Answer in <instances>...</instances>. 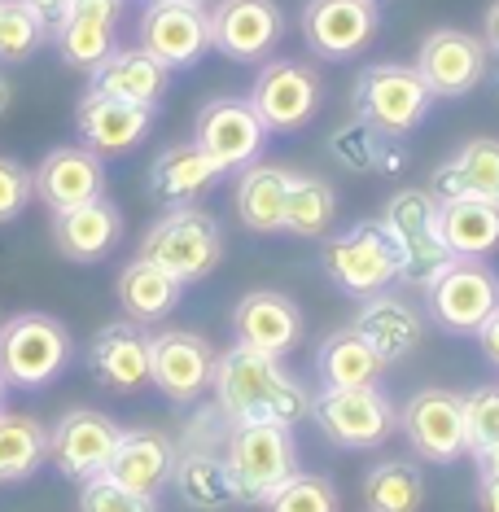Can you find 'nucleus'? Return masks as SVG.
<instances>
[{
  "label": "nucleus",
  "instance_id": "obj_1",
  "mask_svg": "<svg viewBox=\"0 0 499 512\" xmlns=\"http://www.w3.org/2000/svg\"><path fill=\"white\" fill-rule=\"evenodd\" d=\"M215 416L224 425H254L272 421L294 429L311 416V390L289 372L276 355L250 351V346H228L215 355Z\"/></svg>",
  "mask_w": 499,
  "mask_h": 512
},
{
  "label": "nucleus",
  "instance_id": "obj_2",
  "mask_svg": "<svg viewBox=\"0 0 499 512\" xmlns=\"http://www.w3.org/2000/svg\"><path fill=\"white\" fill-rule=\"evenodd\" d=\"M320 267L346 298H377L399 281L403 254L386 219H359L346 232H333L320 246Z\"/></svg>",
  "mask_w": 499,
  "mask_h": 512
},
{
  "label": "nucleus",
  "instance_id": "obj_3",
  "mask_svg": "<svg viewBox=\"0 0 499 512\" xmlns=\"http://www.w3.org/2000/svg\"><path fill=\"white\" fill-rule=\"evenodd\" d=\"M136 259L171 272L180 285L206 281L224 259V228L202 206H171L167 215L145 228Z\"/></svg>",
  "mask_w": 499,
  "mask_h": 512
},
{
  "label": "nucleus",
  "instance_id": "obj_4",
  "mask_svg": "<svg viewBox=\"0 0 499 512\" xmlns=\"http://www.w3.org/2000/svg\"><path fill=\"white\" fill-rule=\"evenodd\" d=\"M75 342L49 311H18L0 324V381L14 390H44L71 368Z\"/></svg>",
  "mask_w": 499,
  "mask_h": 512
},
{
  "label": "nucleus",
  "instance_id": "obj_5",
  "mask_svg": "<svg viewBox=\"0 0 499 512\" xmlns=\"http://www.w3.org/2000/svg\"><path fill=\"white\" fill-rule=\"evenodd\" d=\"M224 464L232 477V491H237V504H268L298 473L294 434H289V425H272V421L228 425Z\"/></svg>",
  "mask_w": 499,
  "mask_h": 512
},
{
  "label": "nucleus",
  "instance_id": "obj_6",
  "mask_svg": "<svg viewBox=\"0 0 499 512\" xmlns=\"http://www.w3.org/2000/svg\"><path fill=\"white\" fill-rule=\"evenodd\" d=\"M351 106H355V119L377 127V132L390 136V141H403V136H412L416 127L429 119L434 92H429V84L421 79L416 66L373 62L355 75Z\"/></svg>",
  "mask_w": 499,
  "mask_h": 512
},
{
  "label": "nucleus",
  "instance_id": "obj_7",
  "mask_svg": "<svg viewBox=\"0 0 499 512\" xmlns=\"http://www.w3.org/2000/svg\"><path fill=\"white\" fill-rule=\"evenodd\" d=\"M381 219H386V228L394 232L399 254H403L399 285L421 289L425 294V289L451 267V259H456L443 241V228H438V197L429 189H399L386 202Z\"/></svg>",
  "mask_w": 499,
  "mask_h": 512
},
{
  "label": "nucleus",
  "instance_id": "obj_8",
  "mask_svg": "<svg viewBox=\"0 0 499 512\" xmlns=\"http://www.w3.org/2000/svg\"><path fill=\"white\" fill-rule=\"evenodd\" d=\"M311 421L333 447L364 451L381 447L399 429V407L381 386H355V390H329L311 394Z\"/></svg>",
  "mask_w": 499,
  "mask_h": 512
},
{
  "label": "nucleus",
  "instance_id": "obj_9",
  "mask_svg": "<svg viewBox=\"0 0 499 512\" xmlns=\"http://www.w3.org/2000/svg\"><path fill=\"white\" fill-rule=\"evenodd\" d=\"M399 434L408 447L429 464H456L469 456V412H464V394L447 386L412 390L408 403L399 407Z\"/></svg>",
  "mask_w": 499,
  "mask_h": 512
},
{
  "label": "nucleus",
  "instance_id": "obj_10",
  "mask_svg": "<svg viewBox=\"0 0 499 512\" xmlns=\"http://www.w3.org/2000/svg\"><path fill=\"white\" fill-rule=\"evenodd\" d=\"M425 311L443 333L473 337L499 311V276L486 259H451V267L425 289Z\"/></svg>",
  "mask_w": 499,
  "mask_h": 512
},
{
  "label": "nucleus",
  "instance_id": "obj_11",
  "mask_svg": "<svg viewBox=\"0 0 499 512\" xmlns=\"http://www.w3.org/2000/svg\"><path fill=\"white\" fill-rule=\"evenodd\" d=\"M250 106L259 110V119L268 123V132L294 136V132H303V127L316 123V114L324 106V84L307 62L272 57V62H263V71L254 75Z\"/></svg>",
  "mask_w": 499,
  "mask_h": 512
},
{
  "label": "nucleus",
  "instance_id": "obj_12",
  "mask_svg": "<svg viewBox=\"0 0 499 512\" xmlns=\"http://www.w3.org/2000/svg\"><path fill=\"white\" fill-rule=\"evenodd\" d=\"M136 36H141V49L154 53L167 71H189L215 49L211 9L189 5V0H145Z\"/></svg>",
  "mask_w": 499,
  "mask_h": 512
},
{
  "label": "nucleus",
  "instance_id": "obj_13",
  "mask_svg": "<svg viewBox=\"0 0 499 512\" xmlns=\"http://www.w3.org/2000/svg\"><path fill=\"white\" fill-rule=\"evenodd\" d=\"M193 141L202 145L228 176V171H246L250 162L263 158L268 123L259 119V110L250 106V97H215L197 110Z\"/></svg>",
  "mask_w": 499,
  "mask_h": 512
},
{
  "label": "nucleus",
  "instance_id": "obj_14",
  "mask_svg": "<svg viewBox=\"0 0 499 512\" xmlns=\"http://www.w3.org/2000/svg\"><path fill=\"white\" fill-rule=\"evenodd\" d=\"M119 438H123V429L106 412H97V407H71L49 429V464L57 469V477L88 482V477H101L110 469Z\"/></svg>",
  "mask_w": 499,
  "mask_h": 512
},
{
  "label": "nucleus",
  "instance_id": "obj_15",
  "mask_svg": "<svg viewBox=\"0 0 499 512\" xmlns=\"http://www.w3.org/2000/svg\"><path fill=\"white\" fill-rule=\"evenodd\" d=\"M307 49L324 62H351L381 31V9L373 0H307L298 14Z\"/></svg>",
  "mask_w": 499,
  "mask_h": 512
},
{
  "label": "nucleus",
  "instance_id": "obj_16",
  "mask_svg": "<svg viewBox=\"0 0 499 512\" xmlns=\"http://www.w3.org/2000/svg\"><path fill=\"white\" fill-rule=\"evenodd\" d=\"M215 381V346L202 333L167 329L154 333V364H149V386L176 407H193L211 394Z\"/></svg>",
  "mask_w": 499,
  "mask_h": 512
},
{
  "label": "nucleus",
  "instance_id": "obj_17",
  "mask_svg": "<svg viewBox=\"0 0 499 512\" xmlns=\"http://www.w3.org/2000/svg\"><path fill=\"white\" fill-rule=\"evenodd\" d=\"M416 71L429 84L434 97H469L473 88L491 71V49H486L482 36H469L460 27H438L421 40V53H416Z\"/></svg>",
  "mask_w": 499,
  "mask_h": 512
},
{
  "label": "nucleus",
  "instance_id": "obj_18",
  "mask_svg": "<svg viewBox=\"0 0 499 512\" xmlns=\"http://www.w3.org/2000/svg\"><path fill=\"white\" fill-rule=\"evenodd\" d=\"M232 337H237V346L285 359L307 337V316L281 289H250L232 307Z\"/></svg>",
  "mask_w": 499,
  "mask_h": 512
},
{
  "label": "nucleus",
  "instance_id": "obj_19",
  "mask_svg": "<svg viewBox=\"0 0 499 512\" xmlns=\"http://www.w3.org/2000/svg\"><path fill=\"white\" fill-rule=\"evenodd\" d=\"M285 36V14L276 0H215L211 44L232 62H263Z\"/></svg>",
  "mask_w": 499,
  "mask_h": 512
},
{
  "label": "nucleus",
  "instance_id": "obj_20",
  "mask_svg": "<svg viewBox=\"0 0 499 512\" xmlns=\"http://www.w3.org/2000/svg\"><path fill=\"white\" fill-rule=\"evenodd\" d=\"M149 364H154V337L136 320H114L97 329L88 346V368L97 386L110 394H136L149 386Z\"/></svg>",
  "mask_w": 499,
  "mask_h": 512
},
{
  "label": "nucleus",
  "instance_id": "obj_21",
  "mask_svg": "<svg viewBox=\"0 0 499 512\" xmlns=\"http://www.w3.org/2000/svg\"><path fill=\"white\" fill-rule=\"evenodd\" d=\"M36 197L53 215L97 202V197H106V162L88 145H57L36 167Z\"/></svg>",
  "mask_w": 499,
  "mask_h": 512
},
{
  "label": "nucleus",
  "instance_id": "obj_22",
  "mask_svg": "<svg viewBox=\"0 0 499 512\" xmlns=\"http://www.w3.org/2000/svg\"><path fill=\"white\" fill-rule=\"evenodd\" d=\"M123 0H71L53 18L57 57L75 71H92L114 53V31H119Z\"/></svg>",
  "mask_w": 499,
  "mask_h": 512
},
{
  "label": "nucleus",
  "instance_id": "obj_23",
  "mask_svg": "<svg viewBox=\"0 0 499 512\" xmlns=\"http://www.w3.org/2000/svg\"><path fill=\"white\" fill-rule=\"evenodd\" d=\"M206 425H193L189 438L176 447V473H171V486H176L180 504L193 512H224L228 504H237V491H232V477L224 464V451L206 447Z\"/></svg>",
  "mask_w": 499,
  "mask_h": 512
},
{
  "label": "nucleus",
  "instance_id": "obj_24",
  "mask_svg": "<svg viewBox=\"0 0 499 512\" xmlns=\"http://www.w3.org/2000/svg\"><path fill=\"white\" fill-rule=\"evenodd\" d=\"M75 127L92 154L114 158V154H132V149L145 141L149 127H154V110L88 88L84 101L75 106Z\"/></svg>",
  "mask_w": 499,
  "mask_h": 512
},
{
  "label": "nucleus",
  "instance_id": "obj_25",
  "mask_svg": "<svg viewBox=\"0 0 499 512\" xmlns=\"http://www.w3.org/2000/svg\"><path fill=\"white\" fill-rule=\"evenodd\" d=\"M355 329L368 337V346L381 355V364H403V359L416 355V346L425 342V316L403 302L399 294H377V298H364L359 302V316H355Z\"/></svg>",
  "mask_w": 499,
  "mask_h": 512
},
{
  "label": "nucleus",
  "instance_id": "obj_26",
  "mask_svg": "<svg viewBox=\"0 0 499 512\" xmlns=\"http://www.w3.org/2000/svg\"><path fill=\"white\" fill-rule=\"evenodd\" d=\"M176 473V442H171L162 429H123L119 451H114L106 477H114L127 491L158 499V491L171 482Z\"/></svg>",
  "mask_w": 499,
  "mask_h": 512
},
{
  "label": "nucleus",
  "instance_id": "obj_27",
  "mask_svg": "<svg viewBox=\"0 0 499 512\" xmlns=\"http://www.w3.org/2000/svg\"><path fill=\"white\" fill-rule=\"evenodd\" d=\"M88 75H92V92H106V97L132 101V106H145V110H158V101L171 88V71L154 53H145L141 44L136 49H114Z\"/></svg>",
  "mask_w": 499,
  "mask_h": 512
},
{
  "label": "nucleus",
  "instance_id": "obj_28",
  "mask_svg": "<svg viewBox=\"0 0 499 512\" xmlns=\"http://www.w3.org/2000/svg\"><path fill=\"white\" fill-rule=\"evenodd\" d=\"M119 237H123V215L110 197H97V202L75 206V211L53 219V246L71 263L110 259V250L119 246Z\"/></svg>",
  "mask_w": 499,
  "mask_h": 512
},
{
  "label": "nucleus",
  "instance_id": "obj_29",
  "mask_svg": "<svg viewBox=\"0 0 499 512\" xmlns=\"http://www.w3.org/2000/svg\"><path fill=\"white\" fill-rule=\"evenodd\" d=\"M224 176V167L206 154L197 141L167 145L149 167V193L167 206H193L206 189H215V180Z\"/></svg>",
  "mask_w": 499,
  "mask_h": 512
},
{
  "label": "nucleus",
  "instance_id": "obj_30",
  "mask_svg": "<svg viewBox=\"0 0 499 512\" xmlns=\"http://www.w3.org/2000/svg\"><path fill=\"white\" fill-rule=\"evenodd\" d=\"M429 193L438 202H456V197H486L499 202V141L495 136H473L434 171Z\"/></svg>",
  "mask_w": 499,
  "mask_h": 512
},
{
  "label": "nucleus",
  "instance_id": "obj_31",
  "mask_svg": "<svg viewBox=\"0 0 499 512\" xmlns=\"http://www.w3.org/2000/svg\"><path fill=\"white\" fill-rule=\"evenodd\" d=\"M289 176L294 171L281 162H250L237 180V219L259 237H276L285 232V193H289Z\"/></svg>",
  "mask_w": 499,
  "mask_h": 512
},
{
  "label": "nucleus",
  "instance_id": "obj_32",
  "mask_svg": "<svg viewBox=\"0 0 499 512\" xmlns=\"http://www.w3.org/2000/svg\"><path fill=\"white\" fill-rule=\"evenodd\" d=\"M438 228L456 259H491L499 250V202L486 197L438 202Z\"/></svg>",
  "mask_w": 499,
  "mask_h": 512
},
{
  "label": "nucleus",
  "instance_id": "obj_33",
  "mask_svg": "<svg viewBox=\"0 0 499 512\" xmlns=\"http://www.w3.org/2000/svg\"><path fill=\"white\" fill-rule=\"evenodd\" d=\"M316 372L329 390H355V386H381V355L368 346V337L355 329H338L320 342L316 351Z\"/></svg>",
  "mask_w": 499,
  "mask_h": 512
},
{
  "label": "nucleus",
  "instance_id": "obj_34",
  "mask_svg": "<svg viewBox=\"0 0 499 512\" xmlns=\"http://www.w3.org/2000/svg\"><path fill=\"white\" fill-rule=\"evenodd\" d=\"M49 464V429L31 412L0 407V486L27 482Z\"/></svg>",
  "mask_w": 499,
  "mask_h": 512
},
{
  "label": "nucleus",
  "instance_id": "obj_35",
  "mask_svg": "<svg viewBox=\"0 0 499 512\" xmlns=\"http://www.w3.org/2000/svg\"><path fill=\"white\" fill-rule=\"evenodd\" d=\"M180 281L171 272H162V267L145 263V259H132L119 272V285H114V294H119L127 320L136 324H154L162 316H171L180 302Z\"/></svg>",
  "mask_w": 499,
  "mask_h": 512
},
{
  "label": "nucleus",
  "instance_id": "obj_36",
  "mask_svg": "<svg viewBox=\"0 0 499 512\" xmlns=\"http://www.w3.org/2000/svg\"><path fill=\"white\" fill-rule=\"evenodd\" d=\"M329 158L338 167L355 171V176H390L403 167V149L381 136L377 127H368L364 119H351L329 132Z\"/></svg>",
  "mask_w": 499,
  "mask_h": 512
},
{
  "label": "nucleus",
  "instance_id": "obj_37",
  "mask_svg": "<svg viewBox=\"0 0 499 512\" xmlns=\"http://www.w3.org/2000/svg\"><path fill=\"white\" fill-rule=\"evenodd\" d=\"M333 219H338V193L329 180L294 171L285 193V232L289 237H329Z\"/></svg>",
  "mask_w": 499,
  "mask_h": 512
},
{
  "label": "nucleus",
  "instance_id": "obj_38",
  "mask_svg": "<svg viewBox=\"0 0 499 512\" xmlns=\"http://www.w3.org/2000/svg\"><path fill=\"white\" fill-rule=\"evenodd\" d=\"M364 508L368 512H421L425 508V473L416 460H381L364 473Z\"/></svg>",
  "mask_w": 499,
  "mask_h": 512
},
{
  "label": "nucleus",
  "instance_id": "obj_39",
  "mask_svg": "<svg viewBox=\"0 0 499 512\" xmlns=\"http://www.w3.org/2000/svg\"><path fill=\"white\" fill-rule=\"evenodd\" d=\"M44 36H49V18H40L27 0H5V9H0V62H27L44 44Z\"/></svg>",
  "mask_w": 499,
  "mask_h": 512
},
{
  "label": "nucleus",
  "instance_id": "obj_40",
  "mask_svg": "<svg viewBox=\"0 0 499 512\" xmlns=\"http://www.w3.org/2000/svg\"><path fill=\"white\" fill-rule=\"evenodd\" d=\"M263 508L268 512H342V495L333 486V477L298 469Z\"/></svg>",
  "mask_w": 499,
  "mask_h": 512
},
{
  "label": "nucleus",
  "instance_id": "obj_41",
  "mask_svg": "<svg viewBox=\"0 0 499 512\" xmlns=\"http://www.w3.org/2000/svg\"><path fill=\"white\" fill-rule=\"evenodd\" d=\"M79 512H158V508H154V499L127 491V486L101 473V477L79 482Z\"/></svg>",
  "mask_w": 499,
  "mask_h": 512
},
{
  "label": "nucleus",
  "instance_id": "obj_42",
  "mask_svg": "<svg viewBox=\"0 0 499 512\" xmlns=\"http://www.w3.org/2000/svg\"><path fill=\"white\" fill-rule=\"evenodd\" d=\"M464 412H469V456L499 447V381L464 394Z\"/></svg>",
  "mask_w": 499,
  "mask_h": 512
},
{
  "label": "nucleus",
  "instance_id": "obj_43",
  "mask_svg": "<svg viewBox=\"0 0 499 512\" xmlns=\"http://www.w3.org/2000/svg\"><path fill=\"white\" fill-rule=\"evenodd\" d=\"M31 197H36V171L0 154V224L18 219L31 206Z\"/></svg>",
  "mask_w": 499,
  "mask_h": 512
},
{
  "label": "nucleus",
  "instance_id": "obj_44",
  "mask_svg": "<svg viewBox=\"0 0 499 512\" xmlns=\"http://www.w3.org/2000/svg\"><path fill=\"white\" fill-rule=\"evenodd\" d=\"M473 337H478L482 355H486V359H491V368L499 372V311H495V316H491V320H486V324H482V329H478V333H473Z\"/></svg>",
  "mask_w": 499,
  "mask_h": 512
},
{
  "label": "nucleus",
  "instance_id": "obj_45",
  "mask_svg": "<svg viewBox=\"0 0 499 512\" xmlns=\"http://www.w3.org/2000/svg\"><path fill=\"white\" fill-rule=\"evenodd\" d=\"M478 508L499 512V473H478Z\"/></svg>",
  "mask_w": 499,
  "mask_h": 512
},
{
  "label": "nucleus",
  "instance_id": "obj_46",
  "mask_svg": "<svg viewBox=\"0 0 499 512\" xmlns=\"http://www.w3.org/2000/svg\"><path fill=\"white\" fill-rule=\"evenodd\" d=\"M482 40H486V49L499 53V0L491 9H486V22H482Z\"/></svg>",
  "mask_w": 499,
  "mask_h": 512
},
{
  "label": "nucleus",
  "instance_id": "obj_47",
  "mask_svg": "<svg viewBox=\"0 0 499 512\" xmlns=\"http://www.w3.org/2000/svg\"><path fill=\"white\" fill-rule=\"evenodd\" d=\"M27 5L36 9L40 18H49V22H53V18H57V14H62V9H66V5H71V0H27Z\"/></svg>",
  "mask_w": 499,
  "mask_h": 512
},
{
  "label": "nucleus",
  "instance_id": "obj_48",
  "mask_svg": "<svg viewBox=\"0 0 499 512\" xmlns=\"http://www.w3.org/2000/svg\"><path fill=\"white\" fill-rule=\"evenodd\" d=\"M9 101H14V88H9V79H5V75H0V119H5Z\"/></svg>",
  "mask_w": 499,
  "mask_h": 512
},
{
  "label": "nucleus",
  "instance_id": "obj_49",
  "mask_svg": "<svg viewBox=\"0 0 499 512\" xmlns=\"http://www.w3.org/2000/svg\"><path fill=\"white\" fill-rule=\"evenodd\" d=\"M5 390H9V386H5V381H0V407H5Z\"/></svg>",
  "mask_w": 499,
  "mask_h": 512
},
{
  "label": "nucleus",
  "instance_id": "obj_50",
  "mask_svg": "<svg viewBox=\"0 0 499 512\" xmlns=\"http://www.w3.org/2000/svg\"><path fill=\"white\" fill-rule=\"evenodd\" d=\"M189 5H206V9H211V0H189Z\"/></svg>",
  "mask_w": 499,
  "mask_h": 512
},
{
  "label": "nucleus",
  "instance_id": "obj_51",
  "mask_svg": "<svg viewBox=\"0 0 499 512\" xmlns=\"http://www.w3.org/2000/svg\"><path fill=\"white\" fill-rule=\"evenodd\" d=\"M495 88H499V71H495Z\"/></svg>",
  "mask_w": 499,
  "mask_h": 512
},
{
  "label": "nucleus",
  "instance_id": "obj_52",
  "mask_svg": "<svg viewBox=\"0 0 499 512\" xmlns=\"http://www.w3.org/2000/svg\"><path fill=\"white\" fill-rule=\"evenodd\" d=\"M0 9H5V0H0Z\"/></svg>",
  "mask_w": 499,
  "mask_h": 512
},
{
  "label": "nucleus",
  "instance_id": "obj_53",
  "mask_svg": "<svg viewBox=\"0 0 499 512\" xmlns=\"http://www.w3.org/2000/svg\"><path fill=\"white\" fill-rule=\"evenodd\" d=\"M373 5H377V0H373Z\"/></svg>",
  "mask_w": 499,
  "mask_h": 512
}]
</instances>
